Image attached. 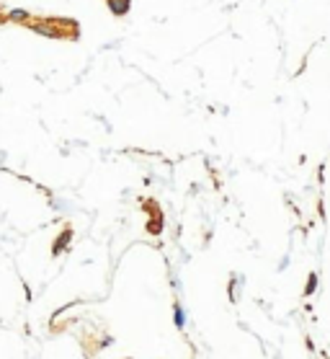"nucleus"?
I'll list each match as a JSON object with an SVG mask.
<instances>
[{
	"label": "nucleus",
	"instance_id": "nucleus-1",
	"mask_svg": "<svg viewBox=\"0 0 330 359\" xmlns=\"http://www.w3.org/2000/svg\"><path fill=\"white\" fill-rule=\"evenodd\" d=\"M317 272H310V277H307V284H304V295L310 297V295H315V289H317Z\"/></svg>",
	"mask_w": 330,
	"mask_h": 359
}]
</instances>
